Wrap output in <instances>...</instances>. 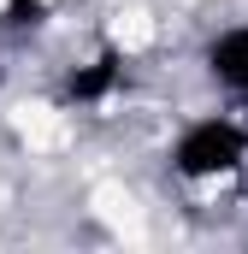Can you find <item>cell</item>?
Masks as SVG:
<instances>
[{
	"label": "cell",
	"mask_w": 248,
	"mask_h": 254,
	"mask_svg": "<svg viewBox=\"0 0 248 254\" xmlns=\"http://www.w3.org/2000/svg\"><path fill=\"white\" fill-rule=\"evenodd\" d=\"M172 160H178L184 178H219V172H237L248 160V136L231 119H201V125H189L178 136V154Z\"/></svg>",
	"instance_id": "6da1fadb"
},
{
	"label": "cell",
	"mask_w": 248,
	"mask_h": 254,
	"mask_svg": "<svg viewBox=\"0 0 248 254\" xmlns=\"http://www.w3.org/2000/svg\"><path fill=\"white\" fill-rule=\"evenodd\" d=\"M207 65H213V77H219L225 89L248 95V24L243 30H225V36L207 48Z\"/></svg>",
	"instance_id": "7a4b0ae2"
},
{
	"label": "cell",
	"mask_w": 248,
	"mask_h": 254,
	"mask_svg": "<svg viewBox=\"0 0 248 254\" xmlns=\"http://www.w3.org/2000/svg\"><path fill=\"white\" fill-rule=\"evenodd\" d=\"M113 83H119V65L101 60V65H89V71H77V77H71V95H77V101H101Z\"/></svg>",
	"instance_id": "3957f363"
},
{
	"label": "cell",
	"mask_w": 248,
	"mask_h": 254,
	"mask_svg": "<svg viewBox=\"0 0 248 254\" xmlns=\"http://www.w3.org/2000/svg\"><path fill=\"white\" fill-rule=\"evenodd\" d=\"M42 12H48L42 0H12V6H6V30H24V24H42Z\"/></svg>",
	"instance_id": "277c9868"
}]
</instances>
